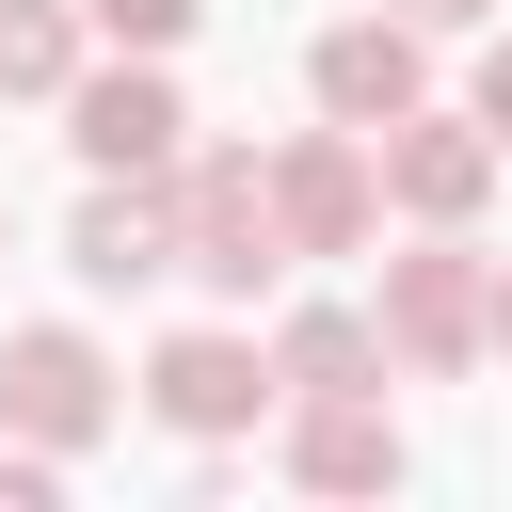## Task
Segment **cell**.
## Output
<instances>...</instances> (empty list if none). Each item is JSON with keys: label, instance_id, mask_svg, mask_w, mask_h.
Here are the masks:
<instances>
[{"label": "cell", "instance_id": "obj_1", "mask_svg": "<svg viewBox=\"0 0 512 512\" xmlns=\"http://www.w3.org/2000/svg\"><path fill=\"white\" fill-rule=\"evenodd\" d=\"M176 272L208 304L288 288V224H272V160L256 144H176Z\"/></svg>", "mask_w": 512, "mask_h": 512}, {"label": "cell", "instance_id": "obj_2", "mask_svg": "<svg viewBox=\"0 0 512 512\" xmlns=\"http://www.w3.org/2000/svg\"><path fill=\"white\" fill-rule=\"evenodd\" d=\"M384 352H400V384H464L480 352H496V256L464 240V224H416V256H384Z\"/></svg>", "mask_w": 512, "mask_h": 512}, {"label": "cell", "instance_id": "obj_3", "mask_svg": "<svg viewBox=\"0 0 512 512\" xmlns=\"http://www.w3.org/2000/svg\"><path fill=\"white\" fill-rule=\"evenodd\" d=\"M272 400H288V368H272V336H240V320H192V336L144 352V416H160L176 448H240Z\"/></svg>", "mask_w": 512, "mask_h": 512}, {"label": "cell", "instance_id": "obj_4", "mask_svg": "<svg viewBox=\"0 0 512 512\" xmlns=\"http://www.w3.org/2000/svg\"><path fill=\"white\" fill-rule=\"evenodd\" d=\"M112 400H128V368H112L80 320H16V336H0V432H32V448L80 464V448L112 432Z\"/></svg>", "mask_w": 512, "mask_h": 512}, {"label": "cell", "instance_id": "obj_5", "mask_svg": "<svg viewBox=\"0 0 512 512\" xmlns=\"http://www.w3.org/2000/svg\"><path fill=\"white\" fill-rule=\"evenodd\" d=\"M272 224H288V256H368L384 240V144L336 112L304 144H272Z\"/></svg>", "mask_w": 512, "mask_h": 512}, {"label": "cell", "instance_id": "obj_6", "mask_svg": "<svg viewBox=\"0 0 512 512\" xmlns=\"http://www.w3.org/2000/svg\"><path fill=\"white\" fill-rule=\"evenodd\" d=\"M368 144H384V208H400V224H480L496 176H512V144H496L480 112H432V96H416L400 128H368Z\"/></svg>", "mask_w": 512, "mask_h": 512}, {"label": "cell", "instance_id": "obj_7", "mask_svg": "<svg viewBox=\"0 0 512 512\" xmlns=\"http://www.w3.org/2000/svg\"><path fill=\"white\" fill-rule=\"evenodd\" d=\"M64 144H80L96 176H160V160L192 144V112H176L160 48H112V64H80V80H64Z\"/></svg>", "mask_w": 512, "mask_h": 512}, {"label": "cell", "instance_id": "obj_8", "mask_svg": "<svg viewBox=\"0 0 512 512\" xmlns=\"http://www.w3.org/2000/svg\"><path fill=\"white\" fill-rule=\"evenodd\" d=\"M304 96H320V112H336V128H400V112H416V96H432V32H416V16H384V0H368V16H336V32H320V48H304Z\"/></svg>", "mask_w": 512, "mask_h": 512}, {"label": "cell", "instance_id": "obj_9", "mask_svg": "<svg viewBox=\"0 0 512 512\" xmlns=\"http://www.w3.org/2000/svg\"><path fill=\"white\" fill-rule=\"evenodd\" d=\"M288 480H304V496H400V480H416V448H400L384 384H336V400H288Z\"/></svg>", "mask_w": 512, "mask_h": 512}, {"label": "cell", "instance_id": "obj_10", "mask_svg": "<svg viewBox=\"0 0 512 512\" xmlns=\"http://www.w3.org/2000/svg\"><path fill=\"white\" fill-rule=\"evenodd\" d=\"M64 272H80V288H160V272H176V160H160V176H96L80 224H64Z\"/></svg>", "mask_w": 512, "mask_h": 512}, {"label": "cell", "instance_id": "obj_11", "mask_svg": "<svg viewBox=\"0 0 512 512\" xmlns=\"http://www.w3.org/2000/svg\"><path fill=\"white\" fill-rule=\"evenodd\" d=\"M272 368H288V400H336V384H384L400 352H384L368 304H288V320H272Z\"/></svg>", "mask_w": 512, "mask_h": 512}, {"label": "cell", "instance_id": "obj_12", "mask_svg": "<svg viewBox=\"0 0 512 512\" xmlns=\"http://www.w3.org/2000/svg\"><path fill=\"white\" fill-rule=\"evenodd\" d=\"M80 48H96V16H80V0H0V96H48V112H64Z\"/></svg>", "mask_w": 512, "mask_h": 512}, {"label": "cell", "instance_id": "obj_13", "mask_svg": "<svg viewBox=\"0 0 512 512\" xmlns=\"http://www.w3.org/2000/svg\"><path fill=\"white\" fill-rule=\"evenodd\" d=\"M80 16H96V48H160V64L208 32V0H80Z\"/></svg>", "mask_w": 512, "mask_h": 512}, {"label": "cell", "instance_id": "obj_14", "mask_svg": "<svg viewBox=\"0 0 512 512\" xmlns=\"http://www.w3.org/2000/svg\"><path fill=\"white\" fill-rule=\"evenodd\" d=\"M48 496H64V448L16 432V448H0V512H48Z\"/></svg>", "mask_w": 512, "mask_h": 512}, {"label": "cell", "instance_id": "obj_15", "mask_svg": "<svg viewBox=\"0 0 512 512\" xmlns=\"http://www.w3.org/2000/svg\"><path fill=\"white\" fill-rule=\"evenodd\" d=\"M464 112H480V128L512 144V48H480V80H464Z\"/></svg>", "mask_w": 512, "mask_h": 512}, {"label": "cell", "instance_id": "obj_16", "mask_svg": "<svg viewBox=\"0 0 512 512\" xmlns=\"http://www.w3.org/2000/svg\"><path fill=\"white\" fill-rule=\"evenodd\" d=\"M384 16H416V32H480V0H384Z\"/></svg>", "mask_w": 512, "mask_h": 512}, {"label": "cell", "instance_id": "obj_17", "mask_svg": "<svg viewBox=\"0 0 512 512\" xmlns=\"http://www.w3.org/2000/svg\"><path fill=\"white\" fill-rule=\"evenodd\" d=\"M496 368H512V272H496Z\"/></svg>", "mask_w": 512, "mask_h": 512}, {"label": "cell", "instance_id": "obj_18", "mask_svg": "<svg viewBox=\"0 0 512 512\" xmlns=\"http://www.w3.org/2000/svg\"><path fill=\"white\" fill-rule=\"evenodd\" d=\"M0 240H16V208H0Z\"/></svg>", "mask_w": 512, "mask_h": 512}]
</instances>
